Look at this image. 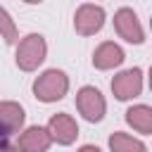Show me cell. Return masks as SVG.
Listing matches in <instances>:
<instances>
[{"instance_id": "cell-13", "label": "cell", "mask_w": 152, "mask_h": 152, "mask_svg": "<svg viewBox=\"0 0 152 152\" xmlns=\"http://www.w3.org/2000/svg\"><path fill=\"white\" fill-rule=\"evenodd\" d=\"M0 38L7 43V45H14L19 43V31H17V24L14 19L7 14V10L0 5Z\"/></svg>"}, {"instance_id": "cell-6", "label": "cell", "mask_w": 152, "mask_h": 152, "mask_svg": "<svg viewBox=\"0 0 152 152\" xmlns=\"http://www.w3.org/2000/svg\"><path fill=\"white\" fill-rule=\"evenodd\" d=\"M112 93L116 100H133L142 93V69H126L112 78Z\"/></svg>"}, {"instance_id": "cell-4", "label": "cell", "mask_w": 152, "mask_h": 152, "mask_svg": "<svg viewBox=\"0 0 152 152\" xmlns=\"http://www.w3.org/2000/svg\"><path fill=\"white\" fill-rule=\"evenodd\" d=\"M114 31L119 33V38H124L126 43L140 45L145 40V31L138 21V14L131 7H121L114 12Z\"/></svg>"}, {"instance_id": "cell-5", "label": "cell", "mask_w": 152, "mask_h": 152, "mask_svg": "<svg viewBox=\"0 0 152 152\" xmlns=\"http://www.w3.org/2000/svg\"><path fill=\"white\" fill-rule=\"evenodd\" d=\"M102 26H104V10L100 5L86 2V5H81L76 10V14H74V28H76V33H81V36H95Z\"/></svg>"}, {"instance_id": "cell-15", "label": "cell", "mask_w": 152, "mask_h": 152, "mask_svg": "<svg viewBox=\"0 0 152 152\" xmlns=\"http://www.w3.org/2000/svg\"><path fill=\"white\" fill-rule=\"evenodd\" d=\"M0 152H19V147H12V145H5V147H0Z\"/></svg>"}, {"instance_id": "cell-10", "label": "cell", "mask_w": 152, "mask_h": 152, "mask_svg": "<svg viewBox=\"0 0 152 152\" xmlns=\"http://www.w3.org/2000/svg\"><path fill=\"white\" fill-rule=\"evenodd\" d=\"M24 107L19 102H0V128L10 135V133H17L21 126H24Z\"/></svg>"}, {"instance_id": "cell-8", "label": "cell", "mask_w": 152, "mask_h": 152, "mask_svg": "<svg viewBox=\"0 0 152 152\" xmlns=\"http://www.w3.org/2000/svg\"><path fill=\"white\" fill-rule=\"evenodd\" d=\"M124 50L114 43V40H104V43H100L97 48H95V52H93V66L95 69H100V71H107V69H114V66H119L121 62H124Z\"/></svg>"}, {"instance_id": "cell-3", "label": "cell", "mask_w": 152, "mask_h": 152, "mask_svg": "<svg viewBox=\"0 0 152 152\" xmlns=\"http://www.w3.org/2000/svg\"><path fill=\"white\" fill-rule=\"evenodd\" d=\"M76 109L78 114L90 121V124H97L102 121L104 112H107V102H104V95L95 88V86H83L78 93H76Z\"/></svg>"}, {"instance_id": "cell-9", "label": "cell", "mask_w": 152, "mask_h": 152, "mask_svg": "<svg viewBox=\"0 0 152 152\" xmlns=\"http://www.w3.org/2000/svg\"><path fill=\"white\" fill-rule=\"evenodd\" d=\"M52 145L50 133L43 126H28L21 135H19V152H48Z\"/></svg>"}, {"instance_id": "cell-2", "label": "cell", "mask_w": 152, "mask_h": 152, "mask_svg": "<svg viewBox=\"0 0 152 152\" xmlns=\"http://www.w3.org/2000/svg\"><path fill=\"white\" fill-rule=\"evenodd\" d=\"M69 90V76L62 69H48L33 81V95L40 102H57Z\"/></svg>"}, {"instance_id": "cell-12", "label": "cell", "mask_w": 152, "mask_h": 152, "mask_svg": "<svg viewBox=\"0 0 152 152\" xmlns=\"http://www.w3.org/2000/svg\"><path fill=\"white\" fill-rule=\"evenodd\" d=\"M109 150L112 152H147L142 140H138L128 133H121V131L109 135Z\"/></svg>"}, {"instance_id": "cell-14", "label": "cell", "mask_w": 152, "mask_h": 152, "mask_svg": "<svg viewBox=\"0 0 152 152\" xmlns=\"http://www.w3.org/2000/svg\"><path fill=\"white\" fill-rule=\"evenodd\" d=\"M76 152H102V150H100L97 145H81Z\"/></svg>"}, {"instance_id": "cell-7", "label": "cell", "mask_w": 152, "mask_h": 152, "mask_svg": "<svg viewBox=\"0 0 152 152\" xmlns=\"http://www.w3.org/2000/svg\"><path fill=\"white\" fill-rule=\"evenodd\" d=\"M45 131L50 133V140L57 142V145H71L76 138H78V124L74 121V116L59 112V114H52Z\"/></svg>"}, {"instance_id": "cell-1", "label": "cell", "mask_w": 152, "mask_h": 152, "mask_svg": "<svg viewBox=\"0 0 152 152\" xmlns=\"http://www.w3.org/2000/svg\"><path fill=\"white\" fill-rule=\"evenodd\" d=\"M48 55V45H45V38L40 33H28L24 36L19 43H17V55H14V62L21 71H36L43 59Z\"/></svg>"}, {"instance_id": "cell-11", "label": "cell", "mask_w": 152, "mask_h": 152, "mask_svg": "<svg viewBox=\"0 0 152 152\" xmlns=\"http://www.w3.org/2000/svg\"><path fill=\"white\" fill-rule=\"evenodd\" d=\"M126 124H128L131 128H135L138 133L150 135V133H152V107H147V104L128 107V109H126Z\"/></svg>"}]
</instances>
